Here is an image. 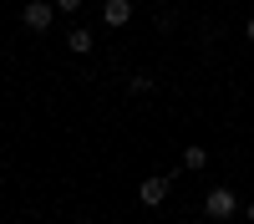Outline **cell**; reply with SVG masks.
<instances>
[{
  "label": "cell",
  "mask_w": 254,
  "mask_h": 224,
  "mask_svg": "<svg viewBox=\"0 0 254 224\" xmlns=\"http://www.w3.org/2000/svg\"><path fill=\"white\" fill-rule=\"evenodd\" d=\"M56 10H81V0H56Z\"/></svg>",
  "instance_id": "52a82bcc"
},
{
  "label": "cell",
  "mask_w": 254,
  "mask_h": 224,
  "mask_svg": "<svg viewBox=\"0 0 254 224\" xmlns=\"http://www.w3.org/2000/svg\"><path fill=\"white\" fill-rule=\"evenodd\" d=\"M183 163H188V168H203V163H208V153L193 143V148H183Z\"/></svg>",
  "instance_id": "8992f818"
},
{
  "label": "cell",
  "mask_w": 254,
  "mask_h": 224,
  "mask_svg": "<svg viewBox=\"0 0 254 224\" xmlns=\"http://www.w3.org/2000/svg\"><path fill=\"white\" fill-rule=\"evenodd\" d=\"M56 5H46V0H31V5H20V20H26V31H46L51 26Z\"/></svg>",
  "instance_id": "6da1fadb"
},
{
  "label": "cell",
  "mask_w": 254,
  "mask_h": 224,
  "mask_svg": "<svg viewBox=\"0 0 254 224\" xmlns=\"http://www.w3.org/2000/svg\"><path fill=\"white\" fill-rule=\"evenodd\" d=\"M244 214H249V224H254V204H249V209H244Z\"/></svg>",
  "instance_id": "ba28073f"
},
{
  "label": "cell",
  "mask_w": 254,
  "mask_h": 224,
  "mask_svg": "<svg viewBox=\"0 0 254 224\" xmlns=\"http://www.w3.org/2000/svg\"><path fill=\"white\" fill-rule=\"evenodd\" d=\"M102 20H107V26H127V20H132V0H107V5H102Z\"/></svg>",
  "instance_id": "277c9868"
},
{
  "label": "cell",
  "mask_w": 254,
  "mask_h": 224,
  "mask_svg": "<svg viewBox=\"0 0 254 224\" xmlns=\"http://www.w3.org/2000/svg\"><path fill=\"white\" fill-rule=\"evenodd\" d=\"M203 209H208V219H234V209H239V199L229 194V189H214L203 199Z\"/></svg>",
  "instance_id": "7a4b0ae2"
},
{
  "label": "cell",
  "mask_w": 254,
  "mask_h": 224,
  "mask_svg": "<svg viewBox=\"0 0 254 224\" xmlns=\"http://www.w3.org/2000/svg\"><path fill=\"white\" fill-rule=\"evenodd\" d=\"M66 46H71L76 56H87V51H92V31H71V36H66Z\"/></svg>",
  "instance_id": "5b68a950"
},
{
  "label": "cell",
  "mask_w": 254,
  "mask_h": 224,
  "mask_svg": "<svg viewBox=\"0 0 254 224\" xmlns=\"http://www.w3.org/2000/svg\"><path fill=\"white\" fill-rule=\"evenodd\" d=\"M249 41H254V20H249Z\"/></svg>",
  "instance_id": "9c48e42d"
},
{
  "label": "cell",
  "mask_w": 254,
  "mask_h": 224,
  "mask_svg": "<svg viewBox=\"0 0 254 224\" xmlns=\"http://www.w3.org/2000/svg\"><path fill=\"white\" fill-rule=\"evenodd\" d=\"M137 199L147 204V209H158V204L168 199V178L158 173V178H142V189H137Z\"/></svg>",
  "instance_id": "3957f363"
}]
</instances>
